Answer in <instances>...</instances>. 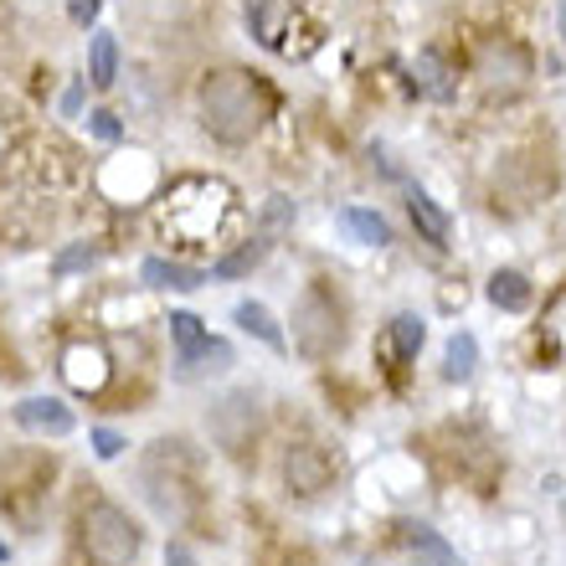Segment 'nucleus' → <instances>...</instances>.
<instances>
[{
  "instance_id": "14",
  "label": "nucleus",
  "mask_w": 566,
  "mask_h": 566,
  "mask_svg": "<svg viewBox=\"0 0 566 566\" xmlns=\"http://www.w3.org/2000/svg\"><path fill=\"white\" fill-rule=\"evenodd\" d=\"M238 325L248 329V335H258L269 350H283V345H289V340H283V329L273 325V314L263 310V304H253V298H242V304H238Z\"/></svg>"
},
{
  "instance_id": "21",
  "label": "nucleus",
  "mask_w": 566,
  "mask_h": 566,
  "mask_svg": "<svg viewBox=\"0 0 566 566\" xmlns=\"http://www.w3.org/2000/svg\"><path fill=\"white\" fill-rule=\"evenodd\" d=\"M88 124H93V135H98V139H119V135H124V129H119V119H114L108 108H98V114H88Z\"/></svg>"
},
{
  "instance_id": "23",
  "label": "nucleus",
  "mask_w": 566,
  "mask_h": 566,
  "mask_svg": "<svg viewBox=\"0 0 566 566\" xmlns=\"http://www.w3.org/2000/svg\"><path fill=\"white\" fill-rule=\"evenodd\" d=\"M165 566H196V562H191L186 546H170V552H165Z\"/></svg>"
},
{
  "instance_id": "1",
  "label": "nucleus",
  "mask_w": 566,
  "mask_h": 566,
  "mask_svg": "<svg viewBox=\"0 0 566 566\" xmlns=\"http://www.w3.org/2000/svg\"><path fill=\"white\" fill-rule=\"evenodd\" d=\"M196 104H201V129L222 145H248L273 119V88L258 73H242V67L207 73Z\"/></svg>"
},
{
  "instance_id": "8",
  "label": "nucleus",
  "mask_w": 566,
  "mask_h": 566,
  "mask_svg": "<svg viewBox=\"0 0 566 566\" xmlns=\"http://www.w3.org/2000/svg\"><path fill=\"white\" fill-rule=\"evenodd\" d=\"M407 211H412V227H418V232L432 242V248H448V232H453V222H448V211L438 207L428 191H412Z\"/></svg>"
},
{
  "instance_id": "12",
  "label": "nucleus",
  "mask_w": 566,
  "mask_h": 566,
  "mask_svg": "<svg viewBox=\"0 0 566 566\" xmlns=\"http://www.w3.org/2000/svg\"><path fill=\"white\" fill-rule=\"evenodd\" d=\"M474 371H479V340L469 335V329H459L443 350V376L448 381H469Z\"/></svg>"
},
{
  "instance_id": "25",
  "label": "nucleus",
  "mask_w": 566,
  "mask_h": 566,
  "mask_svg": "<svg viewBox=\"0 0 566 566\" xmlns=\"http://www.w3.org/2000/svg\"><path fill=\"white\" fill-rule=\"evenodd\" d=\"M556 27H562V42H566V0H562V11H556Z\"/></svg>"
},
{
  "instance_id": "5",
  "label": "nucleus",
  "mask_w": 566,
  "mask_h": 566,
  "mask_svg": "<svg viewBox=\"0 0 566 566\" xmlns=\"http://www.w3.org/2000/svg\"><path fill=\"white\" fill-rule=\"evenodd\" d=\"M15 422L27 432H46V438H67L77 428L73 407L57 402V397H27V402H15Z\"/></svg>"
},
{
  "instance_id": "16",
  "label": "nucleus",
  "mask_w": 566,
  "mask_h": 566,
  "mask_svg": "<svg viewBox=\"0 0 566 566\" xmlns=\"http://www.w3.org/2000/svg\"><path fill=\"white\" fill-rule=\"evenodd\" d=\"M227 366H232V345L211 335L207 350H201V356L191 360V371H186V381H196V376H217V371H227Z\"/></svg>"
},
{
  "instance_id": "19",
  "label": "nucleus",
  "mask_w": 566,
  "mask_h": 566,
  "mask_svg": "<svg viewBox=\"0 0 566 566\" xmlns=\"http://www.w3.org/2000/svg\"><path fill=\"white\" fill-rule=\"evenodd\" d=\"M402 531H407L402 541L412 546V552H428V556H438L443 566H453V552H448V541H443V536H432L428 525H402Z\"/></svg>"
},
{
  "instance_id": "22",
  "label": "nucleus",
  "mask_w": 566,
  "mask_h": 566,
  "mask_svg": "<svg viewBox=\"0 0 566 566\" xmlns=\"http://www.w3.org/2000/svg\"><path fill=\"white\" fill-rule=\"evenodd\" d=\"M93 258H98V253H93L88 242H83V248H73V253L57 258V273H73V269H83V263H93Z\"/></svg>"
},
{
  "instance_id": "9",
  "label": "nucleus",
  "mask_w": 566,
  "mask_h": 566,
  "mask_svg": "<svg viewBox=\"0 0 566 566\" xmlns=\"http://www.w3.org/2000/svg\"><path fill=\"white\" fill-rule=\"evenodd\" d=\"M114 77H119V42H114V31H98L88 46V83L114 88Z\"/></svg>"
},
{
  "instance_id": "24",
  "label": "nucleus",
  "mask_w": 566,
  "mask_h": 566,
  "mask_svg": "<svg viewBox=\"0 0 566 566\" xmlns=\"http://www.w3.org/2000/svg\"><path fill=\"white\" fill-rule=\"evenodd\" d=\"M77 104H83V88H67V98H62V108H67V114H77Z\"/></svg>"
},
{
  "instance_id": "3",
  "label": "nucleus",
  "mask_w": 566,
  "mask_h": 566,
  "mask_svg": "<svg viewBox=\"0 0 566 566\" xmlns=\"http://www.w3.org/2000/svg\"><path fill=\"white\" fill-rule=\"evenodd\" d=\"M345 345V314L335 294H325L319 283L304 289L294 304V350L310 360H329Z\"/></svg>"
},
{
  "instance_id": "20",
  "label": "nucleus",
  "mask_w": 566,
  "mask_h": 566,
  "mask_svg": "<svg viewBox=\"0 0 566 566\" xmlns=\"http://www.w3.org/2000/svg\"><path fill=\"white\" fill-rule=\"evenodd\" d=\"M93 448H98V459H119V453H124L129 443H124V438H119L114 428H98V432H93Z\"/></svg>"
},
{
  "instance_id": "26",
  "label": "nucleus",
  "mask_w": 566,
  "mask_h": 566,
  "mask_svg": "<svg viewBox=\"0 0 566 566\" xmlns=\"http://www.w3.org/2000/svg\"><path fill=\"white\" fill-rule=\"evenodd\" d=\"M6 556H11V552H6V541H0V562H6Z\"/></svg>"
},
{
  "instance_id": "2",
  "label": "nucleus",
  "mask_w": 566,
  "mask_h": 566,
  "mask_svg": "<svg viewBox=\"0 0 566 566\" xmlns=\"http://www.w3.org/2000/svg\"><path fill=\"white\" fill-rule=\"evenodd\" d=\"M77 536H83V552L93 566H135L139 546H145V531L135 525V515L108 505V500H93L77 515Z\"/></svg>"
},
{
  "instance_id": "15",
  "label": "nucleus",
  "mask_w": 566,
  "mask_h": 566,
  "mask_svg": "<svg viewBox=\"0 0 566 566\" xmlns=\"http://www.w3.org/2000/svg\"><path fill=\"white\" fill-rule=\"evenodd\" d=\"M391 340H397V360H412L422 350V340H428V329H422L418 314H397L391 319Z\"/></svg>"
},
{
  "instance_id": "11",
  "label": "nucleus",
  "mask_w": 566,
  "mask_h": 566,
  "mask_svg": "<svg viewBox=\"0 0 566 566\" xmlns=\"http://www.w3.org/2000/svg\"><path fill=\"white\" fill-rule=\"evenodd\" d=\"M340 227L356 242H366V248H387V242H391V227L381 222L376 211H366V207H345L340 211Z\"/></svg>"
},
{
  "instance_id": "6",
  "label": "nucleus",
  "mask_w": 566,
  "mask_h": 566,
  "mask_svg": "<svg viewBox=\"0 0 566 566\" xmlns=\"http://www.w3.org/2000/svg\"><path fill=\"white\" fill-rule=\"evenodd\" d=\"M170 340H176V366H180V376L191 371V360L207 350V340H211V329L196 319V314H170Z\"/></svg>"
},
{
  "instance_id": "10",
  "label": "nucleus",
  "mask_w": 566,
  "mask_h": 566,
  "mask_svg": "<svg viewBox=\"0 0 566 566\" xmlns=\"http://www.w3.org/2000/svg\"><path fill=\"white\" fill-rule=\"evenodd\" d=\"M490 304H494V310H510V314L531 310V279H525V273H515V269H500L490 279Z\"/></svg>"
},
{
  "instance_id": "4",
  "label": "nucleus",
  "mask_w": 566,
  "mask_h": 566,
  "mask_svg": "<svg viewBox=\"0 0 566 566\" xmlns=\"http://www.w3.org/2000/svg\"><path fill=\"white\" fill-rule=\"evenodd\" d=\"M283 484L289 494H325L335 484V459L319 443H289L283 448Z\"/></svg>"
},
{
  "instance_id": "18",
  "label": "nucleus",
  "mask_w": 566,
  "mask_h": 566,
  "mask_svg": "<svg viewBox=\"0 0 566 566\" xmlns=\"http://www.w3.org/2000/svg\"><path fill=\"white\" fill-rule=\"evenodd\" d=\"M263 253H269V242H248V248H238L232 258H222V263L211 269V279H238V273L258 269V263H263Z\"/></svg>"
},
{
  "instance_id": "13",
  "label": "nucleus",
  "mask_w": 566,
  "mask_h": 566,
  "mask_svg": "<svg viewBox=\"0 0 566 566\" xmlns=\"http://www.w3.org/2000/svg\"><path fill=\"white\" fill-rule=\"evenodd\" d=\"M412 77H418V88L428 93V98H453V73L443 67V57L438 52H418V62H412Z\"/></svg>"
},
{
  "instance_id": "17",
  "label": "nucleus",
  "mask_w": 566,
  "mask_h": 566,
  "mask_svg": "<svg viewBox=\"0 0 566 566\" xmlns=\"http://www.w3.org/2000/svg\"><path fill=\"white\" fill-rule=\"evenodd\" d=\"M242 15H248V31H253L263 46H279V27H273V0H248L242 6Z\"/></svg>"
},
{
  "instance_id": "7",
  "label": "nucleus",
  "mask_w": 566,
  "mask_h": 566,
  "mask_svg": "<svg viewBox=\"0 0 566 566\" xmlns=\"http://www.w3.org/2000/svg\"><path fill=\"white\" fill-rule=\"evenodd\" d=\"M139 279L149 283V289H201L207 283V273L201 269H186V263H170V258H145V269H139Z\"/></svg>"
}]
</instances>
